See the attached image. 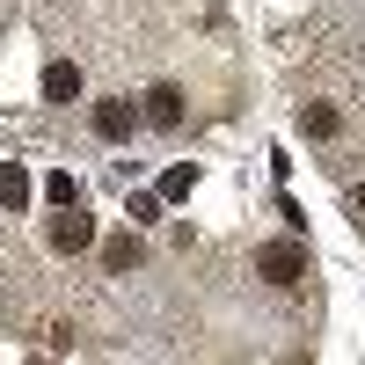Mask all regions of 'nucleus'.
<instances>
[{
    "label": "nucleus",
    "instance_id": "nucleus-1",
    "mask_svg": "<svg viewBox=\"0 0 365 365\" xmlns=\"http://www.w3.org/2000/svg\"><path fill=\"white\" fill-rule=\"evenodd\" d=\"M256 278L299 285V278H307V241H263V249H256Z\"/></svg>",
    "mask_w": 365,
    "mask_h": 365
},
{
    "label": "nucleus",
    "instance_id": "nucleus-2",
    "mask_svg": "<svg viewBox=\"0 0 365 365\" xmlns=\"http://www.w3.org/2000/svg\"><path fill=\"white\" fill-rule=\"evenodd\" d=\"M88 241H96V220H88L81 205H58V220H51V249H58V256H81Z\"/></svg>",
    "mask_w": 365,
    "mask_h": 365
},
{
    "label": "nucleus",
    "instance_id": "nucleus-3",
    "mask_svg": "<svg viewBox=\"0 0 365 365\" xmlns=\"http://www.w3.org/2000/svg\"><path fill=\"white\" fill-rule=\"evenodd\" d=\"M132 125H139V110H132V103H96V139L125 146V139H132Z\"/></svg>",
    "mask_w": 365,
    "mask_h": 365
},
{
    "label": "nucleus",
    "instance_id": "nucleus-4",
    "mask_svg": "<svg viewBox=\"0 0 365 365\" xmlns=\"http://www.w3.org/2000/svg\"><path fill=\"white\" fill-rule=\"evenodd\" d=\"M44 103H81V66L73 58H51L44 66Z\"/></svg>",
    "mask_w": 365,
    "mask_h": 365
},
{
    "label": "nucleus",
    "instance_id": "nucleus-5",
    "mask_svg": "<svg viewBox=\"0 0 365 365\" xmlns=\"http://www.w3.org/2000/svg\"><path fill=\"white\" fill-rule=\"evenodd\" d=\"M29 197H37V182H29V168H22V161H0V205H8V212H22Z\"/></svg>",
    "mask_w": 365,
    "mask_h": 365
},
{
    "label": "nucleus",
    "instance_id": "nucleus-6",
    "mask_svg": "<svg viewBox=\"0 0 365 365\" xmlns=\"http://www.w3.org/2000/svg\"><path fill=\"white\" fill-rule=\"evenodd\" d=\"M146 117H154L161 132H168V125H182V88H168V81H161L154 96H146Z\"/></svg>",
    "mask_w": 365,
    "mask_h": 365
},
{
    "label": "nucleus",
    "instance_id": "nucleus-7",
    "mask_svg": "<svg viewBox=\"0 0 365 365\" xmlns=\"http://www.w3.org/2000/svg\"><path fill=\"white\" fill-rule=\"evenodd\" d=\"M139 256H146V249H139V234H117V241H103V263H110V270H139Z\"/></svg>",
    "mask_w": 365,
    "mask_h": 365
},
{
    "label": "nucleus",
    "instance_id": "nucleus-8",
    "mask_svg": "<svg viewBox=\"0 0 365 365\" xmlns=\"http://www.w3.org/2000/svg\"><path fill=\"white\" fill-rule=\"evenodd\" d=\"M299 132H307V139H329V132H336V110H329V103H307V110H299Z\"/></svg>",
    "mask_w": 365,
    "mask_h": 365
},
{
    "label": "nucleus",
    "instance_id": "nucleus-9",
    "mask_svg": "<svg viewBox=\"0 0 365 365\" xmlns=\"http://www.w3.org/2000/svg\"><path fill=\"white\" fill-rule=\"evenodd\" d=\"M44 197H51V205H81V182H73L66 168H51V175H44Z\"/></svg>",
    "mask_w": 365,
    "mask_h": 365
},
{
    "label": "nucleus",
    "instance_id": "nucleus-10",
    "mask_svg": "<svg viewBox=\"0 0 365 365\" xmlns=\"http://www.w3.org/2000/svg\"><path fill=\"white\" fill-rule=\"evenodd\" d=\"M190 182H197V168H168L161 175V197H190Z\"/></svg>",
    "mask_w": 365,
    "mask_h": 365
},
{
    "label": "nucleus",
    "instance_id": "nucleus-11",
    "mask_svg": "<svg viewBox=\"0 0 365 365\" xmlns=\"http://www.w3.org/2000/svg\"><path fill=\"white\" fill-rule=\"evenodd\" d=\"M358 212H365V182H358Z\"/></svg>",
    "mask_w": 365,
    "mask_h": 365
}]
</instances>
